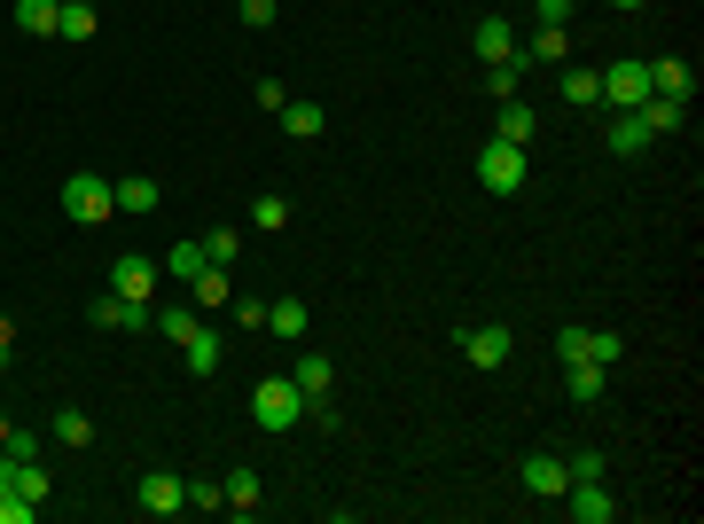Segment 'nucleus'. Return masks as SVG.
<instances>
[{"mask_svg": "<svg viewBox=\"0 0 704 524\" xmlns=\"http://www.w3.org/2000/svg\"><path fill=\"white\" fill-rule=\"evenodd\" d=\"M602 376H610V368H595V361H564V392H572L579 407H595V399H602Z\"/></svg>", "mask_w": 704, "mask_h": 524, "instance_id": "4468645a", "label": "nucleus"}, {"mask_svg": "<svg viewBox=\"0 0 704 524\" xmlns=\"http://www.w3.org/2000/svg\"><path fill=\"white\" fill-rule=\"evenodd\" d=\"M157 267H164V275H172V282H196V275H204V267H212V258H204V243H172V250H164V258H157Z\"/></svg>", "mask_w": 704, "mask_h": 524, "instance_id": "2eb2a0df", "label": "nucleus"}, {"mask_svg": "<svg viewBox=\"0 0 704 524\" xmlns=\"http://www.w3.org/2000/svg\"><path fill=\"white\" fill-rule=\"evenodd\" d=\"M250 220L275 235V227H290V204H282V196H258V204H250Z\"/></svg>", "mask_w": 704, "mask_h": 524, "instance_id": "f704fd0d", "label": "nucleus"}, {"mask_svg": "<svg viewBox=\"0 0 704 524\" xmlns=\"http://www.w3.org/2000/svg\"><path fill=\"white\" fill-rule=\"evenodd\" d=\"M235 9H243L250 32H267V24H275V0H235Z\"/></svg>", "mask_w": 704, "mask_h": 524, "instance_id": "ea45409f", "label": "nucleus"}, {"mask_svg": "<svg viewBox=\"0 0 704 524\" xmlns=\"http://www.w3.org/2000/svg\"><path fill=\"white\" fill-rule=\"evenodd\" d=\"M189 509H227V485L220 478H189Z\"/></svg>", "mask_w": 704, "mask_h": 524, "instance_id": "473e14b6", "label": "nucleus"}, {"mask_svg": "<svg viewBox=\"0 0 704 524\" xmlns=\"http://www.w3.org/2000/svg\"><path fill=\"white\" fill-rule=\"evenodd\" d=\"M556 361H587V329H579V321L556 329Z\"/></svg>", "mask_w": 704, "mask_h": 524, "instance_id": "c9c22d12", "label": "nucleus"}, {"mask_svg": "<svg viewBox=\"0 0 704 524\" xmlns=\"http://www.w3.org/2000/svg\"><path fill=\"white\" fill-rule=\"evenodd\" d=\"M204 258H212V267H235V258H243V235H235V227H212V235H204Z\"/></svg>", "mask_w": 704, "mask_h": 524, "instance_id": "7c9ffc66", "label": "nucleus"}, {"mask_svg": "<svg viewBox=\"0 0 704 524\" xmlns=\"http://www.w3.org/2000/svg\"><path fill=\"white\" fill-rule=\"evenodd\" d=\"M602 470H610V455H602V447H587V455H572V478H602Z\"/></svg>", "mask_w": 704, "mask_h": 524, "instance_id": "a19ab883", "label": "nucleus"}, {"mask_svg": "<svg viewBox=\"0 0 704 524\" xmlns=\"http://www.w3.org/2000/svg\"><path fill=\"white\" fill-rule=\"evenodd\" d=\"M0 493H17V501H47V470H40V462H17V455H0Z\"/></svg>", "mask_w": 704, "mask_h": 524, "instance_id": "1a4fd4ad", "label": "nucleus"}, {"mask_svg": "<svg viewBox=\"0 0 704 524\" xmlns=\"http://www.w3.org/2000/svg\"><path fill=\"white\" fill-rule=\"evenodd\" d=\"M306 321H313V313H306V298H275V306H267V329H275V336H290V344L306 336Z\"/></svg>", "mask_w": 704, "mask_h": 524, "instance_id": "a211bd4d", "label": "nucleus"}, {"mask_svg": "<svg viewBox=\"0 0 704 524\" xmlns=\"http://www.w3.org/2000/svg\"><path fill=\"white\" fill-rule=\"evenodd\" d=\"M17 32L55 40V32H63V0H17Z\"/></svg>", "mask_w": 704, "mask_h": 524, "instance_id": "f8f14e48", "label": "nucleus"}, {"mask_svg": "<svg viewBox=\"0 0 704 524\" xmlns=\"http://www.w3.org/2000/svg\"><path fill=\"white\" fill-rule=\"evenodd\" d=\"M181 353H189V368H196V376H212V368H220V329H204V321H196V329L181 336Z\"/></svg>", "mask_w": 704, "mask_h": 524, "instance_id": "f3484780", "label": "nucleus"}, {"mask_svg": "<svg viewBox=\"0 0 704 524\" xmlns=\"http://www.w3.org/2000/svg\"><path fill=\"white\" fill-rule=\"evenodd\" d=\"M602 103L642 110V103H650V63H610V71H602Z\"/></svg>", "mask_w": 704, "mask_h": 524, "instance_id": "423d86ee", "label": "nucleus"}, {"mask_svg": "<svg viewBox=\"0 0 704 524\" xmlns=\"http://www.w3.org/2000/svg\"><path fill=\"white\" fill-rule=\"evenodd\" d=\"M103 17H95V0H63V40H95Z\"/></svg>", "mask_w": 704, "mask_h": 524, "instance_id": "bb28decb", "label": "nucleus"}, {"mask_svg": "<svg viewBox=\"0 0 704 524\" xmlns=\"http://www.w3.org/2000/svg\"><path fill=\"white\" fill-rule=\"evenodd\" d=\"M134 501H141L149 516H181V509H189V485L172 478V470H149V478L134 485Z\"/></svg>", "mask_w": 704, "mask_h": 524, "instance_id": "0eeeda50", "label": "nucleus"}, {"mask_svg": "<svg viewBox=\"0 0 704 524\" xmlns=\"http://www.w3.org/2000/svg\"><path fill=\"white\" fill-rule=\"evenodd\" d=\"M189 298H196V306H227V298H235V290H227V267H204V275L189 282Z\"/></svg>", "mask_w": 704, "mask_h": 524, "instance_id": "c756f323", "label": "nucleus"}, {"mask_svg": "<svg viewBox=\"0 0 704 524\" xmlns=\"http://www.w3.org/2000/svg\"><path fill=\"white\" fill-rule=\"evenodd\" d=\"M63 212H71V227H103L118 212V196H110L103 172H71V181H63Z\"/></svg>", "mask_w": 704, "mask_h": 524, "instance_id": "f03ea898", "label": "nucleus"}, {"mask_svg": "<svg viewBox=\"0 0 704 524\" xmlns=\"http://www.w3.org/2000/svg\"><path fill=\"white\" fill-rule=\"evenodd\" d=\"M587 361H595V368H619V361H627V336H619V329H587Z\"/></svg>", "mask_w": 704, "mask_h": 524, "instance_id": "b1692460", "label": "nucleus"}, {"mask_svg": "<svg viewBox=\"0 0 704 524\" xmlns=\"http://www.w3.org/2000/svg\"><path fill=\"white\" fill-rule=\"evenodd\" d=\"M610 9H650V0H610Z\"/></svg>", "mask_w": 704, "mask_h": 524, "instance_id": "c03bdc74", "label": "nucleus"}, {"mask_svg": "<svg viewBox=\"0 0 704 524\" xmlns=\"http://www.w3.org/2000/svg\"><path fill=\"white\" fill-rule=\"evenodd\" d=\"M40 516V501H17V493H0V524H32Z\"/></svg>", "mask_w": 704, "mask_h": 524, "instance_id": "58836bf2", "label": "nucleus"}, {"mask_svg": "<svg viewBox=\"0 0 704 524\" xmlns=\"http://www.w3.org/2000/svg\"><path fill=\"white\" fill-rule=\"evenodd\" d=\"M564 509H572L579 524H610V516H619V493H610L602 478H572V485H564Z\"/></svg>", "mask_w": 704, "mask_h": 524, "instance_id": "39448f33", "label": "nucleus"}, {"mask_svg": "<svg viewBox=\"0 0 704 524\" xmlns=\"http://www.w3.org/2000/svg\"><path fill=\"white\" fill-rule=\"evenodd\" d=\"M9 353H17V321L0 313V368H9Z\"/></svg>", "mask_w": 704, "mask_h": 524, "instance_id": "37998d69", "label": "nucleus"}, {"mask_svg": "<svg viewBox=\"0 0 704 524\" xmlns=\"http://www.w3.org/2000/svg\"><path fill=\"white\" fill-rule=\"evenodd\" d=\"M329 118H321V103H282V133H298V141H313Z\"/></svg>", "mask_w": 704, "mask_h": 524, "instance_id": "c85d7f7f", "label": "nucleus"}, {"mask_svg": "<svg viewBox=\"0 0 704 524\" xmlns=\"http://www.w3.org/2000/svg\"><path fill=\"white\" fill-rule=\"evenodd\" d=\"M290 384H298V392H306V399H329V384H337V368H329V361H321V353H306V361H298V368H290Z\"/></svg>", "mask_w": 704, "mask_h": 524, "instance_id": "6ab92c4d", "label": "nucleus"}, {"mask_svg": "<svg viewBox=\"0 0 704 524\" xmlns=\"http://www.w3.org/2000/svg\"><path fill=\"white\" fill-rule=\"evenodd\" d=\"M250 423H258V430H298V423H306V392H298L290 376H258Z\"/></svg>", "mask_w": 704, "mask_h": 524, "instance_id": "f257e3e1", "label": "nucleus"}, {"mask_svg": "<svg viewBox=\"0 0 704 524\" xmlns=\"http://www.w3.org/2000/svg\"><path fill=\"white\" fill-rule=\"evenodd\" d=\"M0 455H17V462H40V439H32V430H17V423H9V439H0Z\"/></svg>", "mask_w": 704, "mask_h": 524, "instance_id": "e433bc0d", "label": "nucleus"}, {"mask_svg": "<svg viewBox=\"0 0 704 524\" xmlns=\"http://www.w3.org/2000/svg\"><path fill=\"white\" fill-rule=\"evenodd\" d=\"M110 196H118V212H134V220L164 204V189H157V181H141V172H126V181H110Z\"/></svg>", "mask_w": 704, "mask_h": 524, "instance_id": "ddd939ff", "label": "nucleus"}, {"mask_svg": "<svg viewBox=\"0 0 704 524\" xmlns=\"http://www.w3.org/2000/svg\"><path fill=\"white\" fill-rule=\"evenodd\" d=\"M610 149H619V157H642V149H650V126H642L634 110H619V126H610Z\"/></svg>", "mask_w": 704, "mask_h": 524, "instance_id": "a878e982", "label": "nucleus"}, {"mask_svg": "<svg viewBox=\"0 0 704 524\" xmlns=\"http://www.w3.org/2000/svg\"><path fill=\"white\" fill-rule=\"evenodd\" d=\"M157 329H164V336H172V344H181V336H189V329H196V313H189V306H157Z\"/></svg>", "mask_w": 704, "mask_h": 524, "instance_id": "72a5a7b5", "label": "nucleus"}, {"mask_svg": "<svg viewBox=\"0 0 704 524\" xmlns=\"http://www.w3.org/2000/svg\"><path fill=\"white\" fill-rule=\"evenodd\" d=\"M634 118H642V126H650V141H658V133H673V126L689 118V103H665V95H650V103H642Z\"/></svg>", "mask_w": 704, "mask_h": 524, "instance_id": "412c9836", "label": "nucleus"}, {"mask_svg": "<svg viewBox=\"0 0 704 524\" xmlns=\"http://www.w3.org/2000/svg\"><path fill=\"white\" fill-rule=\"evenodd\" d=\"M250 103H258V110H275V118H282V103H290V95H282V78H258V86H250Z\"/></svg>", "mask_w": 704, "mask_h": 524, "instance_id": "4c0bfd02", "label": "nucleus"}, {"mask_svg": "<svg viewBox=\"0 0 704 524\" xmlns=\"http://www.w3.org/2000/svg\"><path fill=\"white\" fill-rule=\"evenodd\" d=\"M462 353H470V368H501L509 361V329H462Z\"/></svg>", "mask_w": 704, "mask_h": 524, "instance_id": "9b49d317", "label": "nucleus"}, {"mask_svg": "<svg viewBox=\"0 0 704 524\" xmlns=\"http://www.w3.org/2000/svg\"><path fill=\"white\" fill-rule=\"evenodd\" d=\"M55 439L63 447H86V439H95V415H86V407H55Z\"/></svg>", "mask_w": 704, "mask_h": 524, "instance_id": "cd10ccee", "label": "nucleus"}, {"mask_svg": "<svg viewBox=\"0 0 704 524\" xmlns=\"http://www.w3.org/2000/svg\"><path fill=\"white\" fill-rule=\"evenodd\" d=\"M516 78H524V55H501V63H486V86H493V103H516Z\"/></svg>", "mask_w": 704, "mask_h": 524, "instance_id": "393cba45", "label": "nucleus"}, {"mask_svg": "<svg viewBox=\"0 0 704 524\" xmlns=\"http://www.w3.org/2000/svg\"><path fill=\"white\" fill-rule=\"evenodd\" d=\"M650 95H665V103H689V95H696V71H689L681 55H658V63H650Z\"/></svg>", "mask_w": 704, "mask_h": 524, "instance_id": "6e6552de", "label": "nucleus"}, {"mask_svg": "<svg viewBox=\"0 0 704 524\" xmlns=\"http://www.w3.org/2000/svg\"><path fill=\"white\" fill-rule=\"evenodd\" d=\"M533 9H541V24H564V17H572V0H533Z\"/></svg>", "mask_w": 704, "mask_h": 524, "instance_id": "79ce46f5", "label": "nucleus"}, {"mask_svg": "<svg viewBox=\"0 0 704 524\" xmlns=\"http://www.w3.org/2000/svg\"><path fill=\"white\" fill-rule=\"evenodd\" d=\"M220 485H227V516H258V478L250 470H227Z\"/></svg>", "mask_w": 704, "mask_h": 524, "instance_id": "4be33fe9", "label": "nucleus"}, {"mask_svg": "<svg viewBox=\"0 0 704 524\" xmlns=\"http://www.w3.org/2000/svg\"><path fill=\"white\" fill-rule=\"evenodd\" d=\"M564 103H572V110H595V103H602V71L564 63Z\"/></svg>", "mask_w": 704, "mask_h": 524, "instance_id": "dca6fc26", "label": "nucleus"}, {"mask_svg": "<svg viewBox=\"0 0 704 524\" xmlns=\"http://www.w3.org/2000/svg\"><path fill=\"white\" fill-rule=\"evenodd\" d=\"M0 439H9V415H0Z\"/></svg>", "mask_w": 704, "mask_h": 524, "instance_id": "a18cd8bd", "label": "nucleus"}, {"mask_svg": "<svg viewBox=\"0 0 704 524\" xmlns=\"http://www.w3.org/2000/svg\"><path fill=\"white\" fill-rule=\"evenodd\" d=\"M564 47H572L564 24H541V32H533V55H524V63H564Z\"/></svg>", "mask_w": 704, "mask_h": 524, "instance_id": "2f4dec72", "label": "nucleus"}, {"mask_svg": "<svg viewBox=\"0 0 704 524\" xmlns=\"http://www.w3.org/2000/svg\"><path fill=\"white\" fill-rule=\"evenodd\" d=\"M524 485H533L541 501H564V485H572V462H564V455H533V462H524Z\"/></svg>", "mask_w": 704, "mask_h": 524, "instance_id": "9d476101", "label": "nucleus"}, {"mask_svg": "<svg viewBox=\"0 0 704 524\" xmlns=\"http://www.w3.org/2000/svg\"><path fill=\"white\" fill-rule=\"evenodd\" d=\"M533 133H541V118H533V110H524V103H501V133H493V141H516V149H524Z\"/></svg>", "mask_w": 704, "mask_h": 524, "instance_id": "5701e85b", "label": "nucleus"}, {"mask_svg": "<svg viewBox=\"0 0 704 524\" xmlns=\"http://www.w3.org/2000/svg\"><path fill=\"white\" fill-rule=\"evenodd\" d=\"M478 55H486V63L516 55V32H509V17H486V24H478Z\"/></svg>", "mask_w": 704, "mask_h": 524, "instance_id": "aec40b11", "label": "nucleus"}, {"mask_svg": "<svg viewBox=\"0 0 704 524\" xmlns=\"http://www.w3.org/2000/svg\"><path fill=\"white\" fill-rule=\"evenodd\" d=\"M157 282H164V267H157L149 250H126L118 267H110V290H118V298H134V306H149V298H157Z\"/></svg>", "mask_w": 704, "mask_h": 524, "instance_id": "20e7f679", "label": "nucleus"}, {"mask_svg": "<svg viewBox=\"0 0 704 524\" xmlns=\"http://www.w3.org/2000/svg\"><path fill=\"white\" fill-rule=\"evenodd\" d=\"M478 181H486L493 196L524 189V149H516V141H486V149H478Z\"/></svg>", "mask_w": 704, "mask_h": 524, "instance_id": "7ed1b4c3", "label": "nucleus"}]
</instances>
